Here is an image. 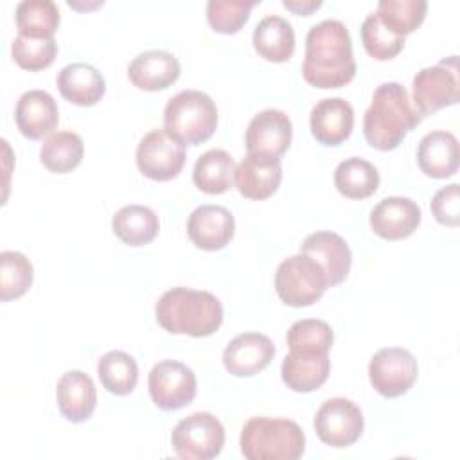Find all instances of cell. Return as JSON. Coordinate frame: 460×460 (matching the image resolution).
Returning <instances> with one entry per match:
<instances>
[{"label": "cell", "instance_id": "6da1fadb", "mask_svg": "<svg viewBox=\"0 0 460 460\" xmlns=\"http://www.w3.org/2000/svg\"><path fill=\"white\" fill-rule=\"evenodd\" d=\"M304 79L316 88H341L356 75L352 40L343 22L322 20L305 36Z\"/></svg>", "mask_w": 460, "mask_h": 460}, {"label": "cell", "instance_id": "7a4b0ae2", "mask_svg": "<svg viewBox=\"0 0 460 460\" xmlns=\"http://www.w3.org/2000/svg\"><path fill=\"white\" fill-rule=\"evenodd\" d=\"M420 120L422 115L411 104L406 88L401 83L388 81L379 84L372 95L363 117V135L368 146L392 151Z\"/></svg>", "mask_w": 460, "mask_h": 460}, {"label": "cell", "instance_id": "3957f363", "mask_svg": "<svg viewBox=\"0 0 460 460\" xmlns=\"http://www.w3.org/2000/svg\"><path fill=\"white\" fill-rule=\"evenodd\" d=\"M158 323L172 334L205 338L223 323V305L216 295L190 288L167 289L155 307Z\"/></svg>", "mask_w": 460, "mask_h": 460}, {"label": "cell", "instance_id": "277c9868", "mask_svg": "<svg viewBox=\"0 0 460 460\" xmlns=\"http://www.w3.org/2000/svg\"><path fill=\"white\" fill-rule=\"evenodd\" d=\"M239 444L248 460H298L305 435L295 420L252 417L241 429Z\"/></svg>", "mask_w": 460, "mask_h": 460}, {"label": "cell", "instance_id": "5b68a950", "mask_svg": "<svg viewBox=\"0 0 460 460\" xmlns=\"http://www.w3.org/2000/svg\"><path fill=\"white\" fill-rule=\"evenodd\" d=\"M164 128L183 144L198 146L217 128L216 102L199 90H181L165 104Z\"/></svg>", "mask_w": 460, "mask_h": 460}, {"label": "cell", "instance_id": "8992f818", "mask_svg": "<svg viewBox=\"0 0 460 460\" xmlns=\"http://www.w3.org/2000/svg\"><path fill=\"white\" fill-rule=\"evenodd\" d=\"M329 288L322 266L304 253L284 259L275 273L279 298L291 307L313 305Z\"/></svg>", "mask_w": 460, "mask_h": 460}, {"label": "cell", "instance_id": "52a82bcc", "mask_svg": "<svg viewBox=\"0 0 460 460\" xmlns=\"http://www.w3.org/2000/svg\"><path fill=\"white\" fill-rule=\"evenodd\" d=\"M413 104L424 117L460 99L458 56H449L433 66L420 68L413 77Z\"/></svg>", "mask_w": 460, "mask_h": 460}, {"label": "cell", "instance_id": "ba28073f", "mask_svg": "<svg viewBox=\"0 0 460 460\" xmlns=\"http://www.w3.org/2000/svg\"><path fill=\"white\" fill-rule=\"evenodd\" d=\"M171 444L183 460H210L225 446V428L212 413L196 411L174 426Z\"/></svg>", "mask_w": 460, "mask_h": 460}, {"label": "cell", "instance_id": "9c48e42d", "mask_svg": "<svg viewBox=\"0 0 460 460\" xmlns=\"http://www.w3.org/2000/svg\"><path fill=\"white\" fill-rule=\"evenodd\" d=\"M185 164V144L172 137L165 128L146 133L137 146L138 171L155 180L167 181L176 178Z\"/></svg>", "mask_w": 460, "mask_h": 460}, {"label": "cell", "instance_id": "30bf717a", "mask_svg": "<svg viewBox=\"0 0 460 460\" xmlns=\"http://www.w3.org/2000/svg\"><path fill=\"white\" fill-rule=\"evenodd\" d=\"M419 374L417 359L402 347H385L368 363L370 385L383 397L394 399L406 394Z\"/></svg>", "mask_w": 460, "mask_h": 460}, {"label": "cell", "instance_id": "8fae6325", "mask_svg": "<svg viewBox=\"0 0 460 460\" xmlns=\"http://www.w3.org/2000/svg\"><path fill=\"white\" fill-rule=\"evenodd\" d=\"M147 386L153 402L165 411L180 410L190 404L196 397L194 372L174 359L156 363L149 372Z\"/></svg>", "mask_w": 460, "mask_h": 460}, {"label": "cell", "instance_id": "7c38bea8", "mask_svg": "<svg viewBox=\"0 0 460 460\" xmlns=\"http://www.w3.org/2000/svg\"><path fill=\"white\" fill-rule=\"evenodd\" d=\"M314 431L331 447L352 446L363 433V413L350 399L332 397L318 408Z\"/></svg>", "mask_w": 460, "mask_h": 460}, {"label": "cell", "instance_id": "4fadbf2b", "mask_svg": "<svg viewBox=\"0 0 460 460\" xmlns=\"http://www.w3.org/2000/svg\"><path fill=\"white\" fill-rule=\"evenodd\" d=\"M293 137V126L289 117L275 108L259 111L248 124L244 144L250 155H262L280 158Z\"/></svg>", "mask_w": 460, "mask_h": 460}, {"label": "cell", "instance_id": "5bb4252c", "mask_svg": "<svg viewBox=\"0 0 460 460\" xmlns=\"http://www.w3.org/2000/svg\"><path fill=\"white\" fill-rule=\"evenodd\" d=\"M235 230V219L232 212L221 205L196 207L187 221V234L190 241L207 252L225 248Z\"/></svg>", "mask_w": 460, "mask_h": 460}, {"label": "cell", "instance_id": "9a60e30c", "mask_svg": "<svg viewBox=\"0 0 460 460\" xmlns=\"http://www.w3.org/2000/svg\"><path fill=\"white\" fill-rule=\"evenodd\" d=\"M273 356L275 345L266 334L243 332L225 347L223 365L232 376L248 377L264 370Z\"/></svg>", "mask_w": 460, "mask_h": 460}, {"label": "cell", "instance_id": "2e32d148", "mask_svg": "<svg viewBox=\"0 0 460 460\" xmlns=\"http://www.w3.org/2000/svg\"><path fill=\"white\" fill-rule=\"evenodd\" d=\"M300 253L316 261L325 271L329 286L343 282L350 271L352 253L347 241L329 230L309 234L300 244Z\"/></svg>", "mask_w": 460, "mask_h": 460}, {"label": "cell", "instance_id": "e0dca14e", "mask_svg": "<svg viewBox=\"0 0 460 460\" xmlns=\"http://www.w3.org/2000/svg\"><path fill=\"white\" fill-rule=\"evenodd\" d=\"M420 223L419 205L402 196L383 198L370 212L374 234L388 241H399L411 235Z\"/></svg>", "mask_w": 460, "mask_h": 460}, {"label": "cell", "instance_id": "ac0fdd59", "mask_svg": "<svg viewBox=\"0 0 460 460\" xmlns=\"http://www.w3.org/2000/svg\"><path fill=\"white\" fill-rule=\"evenodd\" d=\"M234 181L241 196L248 199H266L282 181L280 158L246 153L235 167Z\"/></svg>", "mask_w": 460, "mask_h": 460}, {"label": "cell", "instance_id": "d6986e66", "mask_svg": "<svg viewBox=\"0 0 460 460\" xmlns=\"http://www.w3.org/2000/svg\"><path fill=\"white\" fill-rule=\"evenodd\" d=\"M313 137L323 146H340L354 128V110L341 97H327L318 101L309 117Z\"/></svg>", "mask_w": 460, "mask_h": 460}, {"label": "cell", "instance_id": "ffe728a7", "mask_svg": "<svg viewBox=\"0 0 460 460\" xmlns=\"http://www.w3.org/2000/svg\"><path fill=\"white\" fill-rule=\"evenodd\" d=\"M14 120L23 137L40 140L56 129L59 122L58 104L49 92L29 90L16 102Z\"/></svg>", "mask_w": 460, "mask_h": 460}, {"label": "cell", "instance_id": "44dd1931", "mask_svg": "<svg viewBox=\"0 0 460 460\" xmlns=\"http://www.w3.org/2000/svg\"><path fill=\"white\" fill-rule=\"evenodd\" d=\"M56 399L61 415L70 422H84L97 406V390L92 377L81 370L65 372L56 386Z\"/></svg>", "mask_w": 460, "mask_h": 460}, {"label": "cell", "instance_id": "7402d4cb", "mask_svg": "<svg viewBox=\"0 0 460 460\" xmlns=\"http://www.w3.org/2000/svg\"><path fill=\"white\" fill-rule=\"evenodd\" d=\"M180 61L167 50H146L133 58L128 66V77L133 86L156 92L171 86L180 77Z\"/></svg>", "mask_w": 460, "mask_h": 460}, {"label": "cell", "instance_id": "603a6c76", "mask_svg": "<svg viewBox=\"0 0 460 460\" xmlns=\"http://www.w3.org/2000/svg\"><path fill=\"white\" fill-rule=\"evenodd\" d=\"M458 140L451 131H431L424 135L417 147V164L429 178H449L458 171Z\"/></svg>", "mask_w": 460, "mask_h": 460}, {"label": "cell", "instance_id": "cb8c5ba5", "mask_svg": "<svg viewBox=\"0 0 460 460\" xmlns=\"http://www.w3.org/2000/svg\"><path fill=\"white\" fill-rule=\"evenodd\" d=\"M56 84L59 93L77 106H93L106 92L102 74L88 63H70L63 66L58 72Z\"/></svg>", "mask_w": 460, "mask_h": 460}, {"label": "cell", "instance_id": "d4e9b609", "mask_svg": "<svg viewBox=\"0 0 460 460\" xmlns=\"http://www.w3.org/2000/svg\"><path fill=\"white\" fill-rule=\"evenodd\" d=\"M331 372L329 354H296L289 352L282 359V381L293 392L307 394L320 388Z\"/></svg>", "mask_w": 460, "mask_h": 460}, {"label": "cell", "instance_id": "484cf974", "mask_svg": "<svg viewBox=\"0 0 460 460\" xmlns=\"http://www.w3.org/2000/svg\"><path fill=\"white\" fill-rule=\"evenodd\" d=\"M253 47L266 61L284 63L295 52V31L286 18L268 14L253 29Z\"/></svg>", "mask_w": 460, "mask_h": 460}, {"label": "cell", "instance_id": "4316f807", "mask_svg": "<svg viewBox=\"0 0 460 460\" xmlns=\"http://www.w3.org/2000/svg\"><path fill=\"white\" fill-rule=\"evenodd\" d=\"M113 234L129 246L149 244L160 230L158 216L144 205H126L111 219Z\"/></svg>", "mask_w": 460, "mask_h": 460}, {"label": "cell", "instance_id": "83f0119b", "mask_svg": "<svg viewBox=\"0 0 460 460\" xmlns=\"http://www.w3.org/2000/svg\"><path fill=\"white\" fill-rule=\"evenodd\" d=\"M235 162L225 149L205 151L194 164L192 181L207 194H223L234 185Z\"/></svg>", "mask_w": 460, "mask_h": 460}, {"label": "cell", "instance_id": "f1b7e54d", "mask_svg": "<svg viewBox=\"0 0 460 460\" xmlns=\"http://www.w3.org/2000/svg\"><path fill=\"white\" fill-rule=\"evenodd\" d=\"M377 169L365 158L350 156L334 169V187L350 199H365L379 187Z\"/></svg>", "mask_w": 460, "mask_h": 460}, {"label": "cell", "instance_id": "f546056e", "mask_svg": "<svg viewBox=\"0 0 460 460\" xmlns=\"http://www.w3.org/2000/svg\"><path fill=\"white\" fill-rule=\"evenodd\" d=\"M84 155L83 140L74 131H56L52 133L40 149L41 164L58 174L70 172L75 169Z\"/></svg>", "mask_w": 460, "mask_h": 460}, {"label": "cell", "instance_id": "4dcf8cb0", "mask_svg": "<svg viewBox=\"0 0 460 460\" xmlns=\"http://www.w3.org/2000/svg\"><path fill=\"white\" fill-rule=\"evenodd\" d=\"M97 376L110 394L128 395L137 386L138 365L128 352L110 350L99 359Z\"/></svg>", "mask_w": 460, "mask_h": 460}, {"label": "cell", "instance_id": "1f68e13d", "mask_svg": "<svg viewBox=\"0 0 460 460\" xmlns=\"http://www.w3.org/2000/svg\"><path fill=\"white\" fill-rule=\"evenodd\" d=\"M18 34L27 36H50L59 27V9L52 0H23L16 5Z\"/></svg>", "mask_w": 460, "mask_h": 460}, {"label": "cell", "instance_id": "d6a6232c", "mask_svg": "<svg viewBox=\"0 0 460 460\" xmlns=\"http://www.w3.org/2000/svg\"><path fill=\"white\" fill-rule=\"evenodd\" d=\"M426 11V0H381L376 14L386 29L404 38L424 22Z\"/></svg>", "mask_w": 460, "mask_h": 460}, {"label": "cell", "instance_id": "836d02e7", "mask_svg": "<svg viewBox=\"0 0 460 460\" xmlns=\"http://www.w3.org/2000/svg\"><path fill=\"white\" fill-rule=\"evenodd\" d=\"M332 341L331 325L318 318L298 320L288 331L289 352L296 354H329Z\"/></svg>", "mask_w": 460, "mask_h": 460}, {"label": "cell", "instance_id": "e575fe53", "mask_svg": "<svg viewBox=\"0 0 460 460\" xmlns=\"http://www.w3.org/2000/svg\"><path fill=\"white\" fill-rule=\"evenodd\" d=\"M34 270L31 261L14 250L0 253V300L9 302L27 293L32 284Z\"/></svg>", "mask_w": 460, "mask_h": 460}, {"label": "cell", "instance_id": "d590c367", "mask_svg": "<svg viewBox=\"0 0 460 460\" xmlns=\"http://www.w3.org/2000/svg\"><path fill=\"white\" fill-rule=\"evenodd\" d=\"M13 59L29 72L50 66L58 54V43L50 36L18 34L11 45Z\"/></svg>", "mask_w": 460, "mask_h": 460}, {"label": "cell", "instance_id": "8d00e7d4", "mask_svg": "<svg viewBox=\"0 0 460 460\" xmlns=\"http://www.w3.org/2000/svg\"><path fill=\"white\" fill-rule=\"evenodd\" d=\"M361 41L368 56H372L377 61H386L395 58L402 47L404 38L394 34L390 29H386L376 13H370L363 23H361Z\"/></svg>", "mask_w": 460, "mask_h": 460}, {"label": "cell", "instance_id": "74e56055", "mask_svg": "<svg viewBox=\"0 0 460 460\" xmlns=\"http://www.w3.org/2000/svg\"><path fill=\"white\" fill-rule=\"evenodd\" d=\"M255 0H210L207 4V20L216 32L235 34L248 22Z\"/></svg>", "mask_w": 460, "mask_h": 460}, {"label": "cell", "instance_id": "f35d334b", "mask_svg": "<svg viewBox=\"0 0 460 460\" xmlns=\"http://www.w3.org/2000/svg\"><path fill=\"white\" fill-rule=\"evenodd\" d=\"M431 212L440 225L458 226L460 223V192L458 183L442 187L431 198Z\"/></svg>", "mask_w": 460, "mask_h": 460}, {"label": "cell", "instance_id": "ab89813d", "mask_svg": "<svg viewBox=\"0 0 460 460\" xmlns=\"http://www.w3.org/2000/svg\"><path fill=\"white\" fill-rule=\"evenodd\" d=\"M282 4L286 9H289L298 16H309L313 11L322 7L320 0H284Z\"/></svg>", "mask_w": 460, "mask_h": 460}]
</instances>
